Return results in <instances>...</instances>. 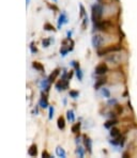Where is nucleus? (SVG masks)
Returning <instances> with one entry per match:
<instances>
[{
	"label": "nucleus",
	"instance_id": "f257e3e1",
	"mask_svg": "<svg viewBox=\"0 0 137 158\" xmlns=\"http://www.w3.org/2000/svg\"><path fill=\"white\" fill-rule=\"evenodd\" d=\"M103 15V8L100 4H95L92 5V20L94 24H97L102 20Z\"/></svg>",
	"mask_w": 137,
	"mask_h": 158
},
{
	"label": "nucleus",
	"instance_id": "f03ea898",
	"mask_svg": "<svg viewBox=\"0 0 137 158\" xmlns=\"http://www.w3.org/2000/svg\"><path fill=\"white\" fill-rule=\"evenodd\" d=\"M121 48H122L121 45H111V46L106 47L103 50H99V56H104V54H109V52L118 51V50H120Z\"/></svg>",
	"mask_w": 137,
	"mask_h": 158
},
{
	"label": "nucleus",
	"instance_id": "7ed1b4c3",
	"mask_svg": "<svg viewBox=\"0 0 137 158\" xmlns=\"http://www.w3.org/2000/svg\"><path fill=\"white\" fill-rule=\"evenodd\" d=\"M108 72V67H107V64L102 62L95 67V74L97 75H104Z\"/></svg>",
	"mask_w": 137,
	"mask_h": 158
},
{
	"label": "nucleus",
	"instance_id": "20e7f679",
	"mask_svg": "<svg viewBox=\"0 0 137 158\" xmlns=\"http://www.w3.org/2000/svg\"><path fill=\"white\" fill-rule=\"evenodd\" d=\"M103 43H104V38L102 35H100V34H95L92 38V44L94 47H97V48L100 47Z\"/></svg>",
	"mask_w": 137,
	"mask_h": 158
},
{
	"label": "nucleus",
	"instance_id": "39448f33",
	"mask_svg": "<svg viewBox=\"0 0 137 158\" xmlns=\"http://www.w3.org/2000/svg\"><path fill=\"white\" fill-rule=\"evenodd\" d=\"M68 22V17L65 15V13H61V15L59 16V20H58V27L61 28L63 24H67Z\"/></svg>",
	"mask_w": 137,
	"mask_h": 158
},
{
	"label": "nucleus",
	"instance_id": "423d86ee",
	"mask_svg": "<svg viewBox=\"0 0 137 158\" xmlns=\"http://www.w3.org/2000/svg\"><path fill=\"white\" fill-rule=\"evenodd\" d=\"M28 154L30 155V156H32V157L38 155V147H36L35 144H32V145L30 146V148L28 150Z\"/></svg>",
	"mask_w": 137,
	"mask_h": 158
},
{
	"label": "nucleus",
	"instance_id": "0eeeda50",
	"mask_svg": "<svg viewBox=\"0 0 137 158\" xmlns=\"http://www.w3.org/2000/svg\"><path fill=\"white\" fill-rule=\"evenodd\" d=\"M59 73H60V70H59V68H57V70H55L54 72H52L51 74L49 75V77H48V81L51 82V83L52 81H55V79L57 78V76L59 75Z\"/></svg>",
	"mask_w": 137,
	"mask_h": 158
},
{
	"label": "nucleus",
	"instance_id": "6e6552de",
	"mask_svg": "<svg viewBox=\"0 0 137 158\" xmlns=\"http://www.w3.org/2000/svg\"><path fill=\"white\" fill-rule=\"evenodd\" d=\"M105 82H106V78H105V77H102V78H99L97 80V83L94 84V88L97 89V90H99L100 88H101V87L103 86V84L105 83Z\"/></svg>",
	"mask_w": 137,
	"mask_h": 158
},
{
	"label": "nucleus",
	"instance_id": "1a4fd4ad",
	"mask_svg": "<svg viewBox=\"0 0 137 158\" xmlns=\"http://www.w3.org/2000/svg\"><path fill=\"white\" fill-rule=\"evenodd\" d=\"M40 106L42 107V108H47V106H48V103H47V98L45 95H42V97H41L40 99Z\"/></svg>",
	"mask_w": 137,
	"mask_h": 158
},
{
	"label": "nucleus",
	"instance_id": "9d476101",
	"mask_svg": "<svg viewBox=\"0 0 137 158\" xmlns=\"http://www.w3.org/2000/svg\"><path fill=\"white\" fill-rule=\"evenodd\" d=\"M110 136L113 137V138H119V136H120V131H119V129L118 128H111L110 129Z\"/></svg>",
	"mask_w": 137,
	"mask_h": 158
},
{
	"label": "nucleus",
	"instance_id": "9b49d317",
	"mask_svg": "<svg viewBox=\"0 0 137 158\" xmlns=\"http://www.w3.org/2000/svg\"><path fill=\"white\" fill-rule=\"evenodd\" d=\"M32 66H33L34 68H35V70L40 71V72H43V71H44V66H43L40 62H36V61H35V62L32 63Z\"/></svg>",
	"mask_w": 137,
	"mask_h": 158
},
{
	"label": "nucleus",
	"instance_id": "f8f14e48",
	"mask_svg": "<svg viewBox=\"0 0 137 158\" xmlns=\"http://www.w3.org/2000/svg\"><path fill=\"white\" fill-rule=\"evenodd\" d=\"M56 154L58 155L59 157H65V152H64V150H63L62 147H60V146H58V147L56 148Z\"/></svg>",
	"mask_w": 137,
	"mask_h": 158
},
{
	"label": "nucleus",
	"instance_id": "ddd939ff",
	"mask_svg": "<svg viewBox=\"0 0 137 158\" xmlns=\"http://www.w3.org/2000/svg\"><path fill=\"white\" fill-rule=\"evenodd\" d=\"M57 123H58V127L60 128V129H63V128L65 127V121L62 116H60V118L58 119V122Z\"/></svg>",
	"mask_w": 137,
	"mask_h": 158
},
{
	"label": "nucleus",
	"instance_id": "4468645a",
	"mask_svg": "<svg viewBox=\"0 0 137 158\" xmlns=\"http://www.w3.org/2000/svg\"><path fill=\"white\" fill-rule=\"evenodd\" d=\"M85 145H86V147L88 148V151L91 153V148H92V145H91V140L88 138V137H85Z\"/></svg>",
	"mask_w": 137,
	"mask_h": 158
},
{
	"label": "nucleus",
	"instance_id": "2eb2a0df",
	"mask_svg": "<svg viewBox=\"0 0 137 158\" xmlns=\"http://www.w3.org/2000/svg\"><path fill=\"white\" fill-rule=\"evenodd\" d=\"M116 124H117V121H116V120L107 121V122L105 123V127H106V128H110V127H113L114 125H116Z\"/></svg>",
	"mask_w": 137,
	"mask_h": 158
},
{
	"label": "nucleus",
	"instance_id": "dca6fc26",
	"mask_svg": "<svg viewBox=\"0 0 137 158\" xmlns=\"http://www.w3.org/2000/svg\"><path fill=\"white\" fill-rule=\"evenodd\" d=\"M79 128H80V123H76V124H74L72 126V131L74 134H77L79 131Z\"/></svg>",
	"mask_w": 137,
	"mask_h": 158
},
{
	"label": "nucleus",
	"instance_id": "f3484780",
	"mask_svg": "<svg viewBox=\"0 0 137 158\" xmlns=\"http://www.w3.org/2000/svg\"><path fill=\"white\" fill-rule=\"evenodd\" d=\"M68 120L71 121V122H73V121L75 120V116H74V113H73L72 110H68Z\"/></svg>",
	"mask_w": 137,
	"mask_h": 158
},
{
	"label": "nucleus",
	"instance_id": "a211bd4d",
	"mask_svg": "<svg viewBox=\"0 0 137 158\" xmlns=\"http://www.w3.org/2000/svg\"><path fill=\"white\" fill-rule=\"evenodd\" d=\"M102 94L104 95L105 97H107V98L110 97V93H109V91L107 90V89H105V88H102Z\"/></svg>",
	"mask_w": 137,
	"mask_h": 158
},
{
	"label": "nucleus",
	"instance_id": "6ab92c4d",
	"mask_svg": "<svg viewBox=\"0 0 137 158\" xmlns=\"http://www.w3.org/2000/svg\"><path fill=\"white\" fill-rule=\"evenodd\" d=\"M44 29H45V30H47V31H54L55 30V28L51 26V24H45L44 25Z\"/></svg>",
	"mask_w": 137,
	"mask_h": 158
},
{
	"label": "nucleus",
	"instance_id": "aec40b11",
	"mask_svg": "<svg viewBox=\"0 0 137 158\" xmlns=\"http://www.w3.org/2000/svg\"><path fill=\"white\" fill-rule=\"evenodd\" d=\"M76 74H77V77H78L79 80L83 79V73H81V71L79 67H76Z\"/></svg>",
	"mask_w": 137,
	"mask_h": 158
},
{
	"label": "nucleus",
	"instance_id": "412c9836",
	"mask_svg": "<svg viewBox=\"0 0 137 158\" xmlns=\"http://www.w3.org/2000/svg\"><path fill=\"white\" fill-rule=\"evenodd\" d=\"M77 154H78L80 157H84V151H83V147H80V146H79V147L77 148Z\"/></svg>",
	"mask_w": 137,
	"mask_h": 158
},
{
	"label": "nucleus",
	"instance_id": "4be33fe9",
	"mask_svg": "<svg viewBox=\"0 0 137 158\" xmlns=\"http://www.w3.org/2000/svg\"><path fill=\"white\" fill-rule=\"evenodd\" d=\"M70 95L72 96L73 98H76V97H78V92H75V91H71V92H70Z\"/></svg>",
	"mask_w": 137,
	"mask_h": 158
},
{
	"label": "nucleus",
	"instance_id": "5701e85b",
	"mask_svg": "<svg viewBox=\"0 0 137 158\" xmlns=\"http://www.w3.org/2000/svg\"><path fill=\"white\" fill-rule=\"evenodd\" d=\"M51 38L49 40H44L43 41V45H44V47H48L49 46V43H51Z\"/></svg>",
	"mask_w": 137,
	"mask_h": 158
},
{
	"label": "nucleus",
	"instance_id": "b1692460",
	"mask_svg": "<svg viewBox=\"0 0 137 158\" xmlns=\"http://www.w3.org/2000/svg\"><path fill=\"white\" fill-rule=\"evenodd\" d=\"M87 25H88V18H87V16H85V18H84V22H83V26H81V27L85 29Z\"/></svg>",
	"mask_w": 137,
	"mask_h": 158
},
{
	"label": "nucleus",
	"instance_id": "393cba45",
	"mask_svg": "<svg viewBox=\"0 0 137 158\" xmlns=\"http://www.w3.org/2000/svg\"><path fill=\"white\" fill-rule=\"evenodd\" d=\"M79 8H80V16L81 17H84V16H85V9H84V6L81 5H79Z\"/></svg>",
	"mask_w": 137,
	"mask_h": 158
},
{
	"label": "nucleus",
	"instance_id": "a878e982",
	"mask_svg": "<svg viewBox=\"0 0 137 158\" xmlns=\"http://www.w3.org/2000/svg\"><path fill=\"white\" fill-rule=\"evenodd\" d=\"M52 115H54V108L51 107V108H49V116H48V118L49 119H52Z\"/></svg>",
	"mask_w": 137,
	"mask_h": 158
},
{
	"label": "nucleus",
	"instance_id": "bb28decb",
	"mask_svg": "<svg viewBox=\"0 0 137 158\" xmlns=\"http://www.w3.org/2000/svg\"><path fill=\"white\" fill-rule=\"evenodd\" d=\"M42 156H43V157H46V158H49V157H51V155H49L48 153L46 152V151H44V152L42 153Z\"/></svg>",
	"mask_w": 137,
	"mask_h": 158
},
{
	"label": "nucleus",
	"instance_id": "cd10ccee",
	"mask_svg": "<svg viewBox=\"0 0 137 158\" xmlns=\"http://www.w3.org/2000/svg\"><path fill=\"white\" fill-rule=\"evenodd\" d=\"M30 49H31V52H36V48H34V46H33V43H31V45H30Z\"/></svg>",
	"mask_w": 137,
	"mask_h": 158
},
{
	"label": "nucleus",
	"instance_id": "c85d7f7f",
	"mask_svg": "<svg viewBox=\"0 0 137 158\" xmlns=\"http://www.w3.org/2000/svg\"><path fill=\"white\" fill-rule=\"evenodd\" d=\"M108 104H109V105H111V104H117V100H116V99H109Z\"/></svg>",
	"mask_w": 137,
	"mask_h": 158
},
{
	"label": "nucleus",
	"instance_id": "c756f323",
	"mask_svg": "<svg viewBox=\"0 0 137 158\" xmlns=\"http://www.w3.org/2000/svg\"><path fill=\"white\" fill-rule=\"evenodd\" d=\"M26 2H27V5L29 4V2H30V0H26Z\"/></svg>",
	"mask_w": 137,
	"mask_h": 158
},
{
	"label": "nucleus",
	"instance_id": "7c9ffc66",
	"mask_svg": "<svg viewBox=\"0 0 137 158\" xmlns=\"http://www.w3.org/2000/svg\"><path fill=\"white\" fill-rule=\"evenodd\" d=\"M97 1H100V2H101V1H102V0H97Z\"/></svg>",
	"mask_w": 137,
	"mask_h": 158
},
{
	"label": "nucleus",
	"instance_id": "2f4dec72",
	"mask_svg": "<svg viewBox=\"0 0 137 158\" xmlns=\"http://www.w3.org/2000/svg\"><path fill=\"white\" fill-rule=\"evenodd\" d=\"M54 1H57V0H54Z\"/></svg>",
	"mask_w": 137,
	"mask_h": 158
}]
</instances>
